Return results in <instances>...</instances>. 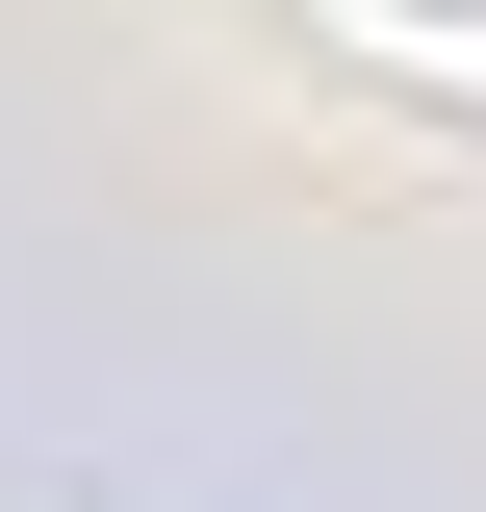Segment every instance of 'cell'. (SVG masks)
<instances>
[{"mask_svg": "<svg viewBox=\"0 0 486 512\" xmlns=\"http://www.w3.org/2000/svg\"><path fill=\"white\" fill-rule=\"evenodd\" d=\"M359 26H384L410 77H486V0H359Z\"/></svg>", "mask_w": 486, "mask_h": 512, "instance_id": "obj_1", "label": "cell"}]
</instances>
